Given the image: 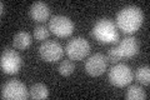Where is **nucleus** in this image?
<instances>
[{
	"instance_id": "1",
	"label": "nucleus",
	"mask_w": 150,
	"mask_h": 100,
	"mask_svg": "<svg viewBox=\"0 0 150 100\" xmlns=\"http://www.w3.org/2000/svg\"><path fill=\"white\" fill-rule=\"evenodd\" d=\"M144 15L139 6L129 5L118 13L116 15V28L125 34H134L143 25Z\"/></svg>"
},
{
	"instance_id": "2",
	"label": "nucleus",
	"mask_w": 150,
	"mask_h": 100,
	"mask_svg": "<svg viewBox=\"0 0 150 100\" xmlns=\"http://www.w3.org/2000/svg\"><path fill=\"white\" fill-rule=\"evenodd\" d=\"M91 35L103 44H115L119 40V31L115 23L110 19H100L94 24Z\"/></svg>"
},
{
	"instance_id": "3",
	"label": "nucleus",
	"mask_w": 150,
	"mask_h": 100,
	"mask_svg": "<svg viewBox=\"0 0 150 100\" xmlns=\"http://www.w3.org/2000/svg\"><path fill=\"white\" fill-rule=\"evenodd\" d=\"M29 96V89L19 80L11 79L1 85V99L4 100H26Z\"/></svg>"
},
{
	"instance_id": "4",
	"label": "nucleus",
	"mask_w": 150,
	"mask_h": 100,
	"mask_svg": "<svg viewBox=\"0 0 150 100\" xmlns=\"http://www.w3.org/2000/svg\"><path fill=\"white\" fill-rule=\"evenodd\" d=\"M108 78H109L111 85H114L116 88H124L133 82L134 74L130 66H128L126 64H115L109 70Z\"/></svg>"
},
{
	"instance_id": "5",
	"label": "nucleus",
	"mask_w": 150,
	"mask_h": 100,
	"mask_svg": "<svg viewBox=\"0 0 150 100\" xmlns=\"http://www.w3.org/2000/svg\"><path fill=\"white\" fill-rule=\"evenodd\" d=\"M23 60L20 54L14 49H4L0 58V66L5 74L15 75L21 69Z\"/></svg>"
},
{
	"instance_id": "6",
	"label": "nucleus",
	"mask_w": 150,
	"mask_h": 100,
	"mask_svg": "<svg viewBox=\"0 0 150 100\" xmlns=\"http://www.w3.org/2000/svg\"><path fill=\"white\" fill-rule=\"evenodd\" d=\"M65 53L70 60H83L90 53V44L84 38H74L65 46Z\"/></svg>"
},
{
	"instance_id": "7",
	"label": "nucleus",
	"mask_w": 150,
	"mask_h": 100,
	"mask_svg": "<svg viewBox=\"0 0 150 100\" xmlns=\"http://www.w3.org/2000/svg\"><path fill=\"white\" fill-rule=\"evenodd\" d=\"M74 23L68 16L55 15L49 21V30L59 38H68L74 33Z\"/></svg>"
},
{
	"instance_id": "8",
	"label": "nucleus",
	"mask_w": 150,
	"mask_h": 100,
	"mask_svg": "<svg viewBox=\"0 0 150 100\" xmlns=\"http://www.w3.org/2000/svg\"><path fill=\"white\" fill-rule=\"evenodd\" d=\"M39 54L41 59L48 63H55L63 58L64 49L63 46L54 40H46L39 48Z\"/></svg>"
},
{
	"instance_id": "9",
	"label": "nucleus",
	"mask_w": 150,
	"mask_h": 100,
	"mask_svg": "<svg viewBox=\"0 0 150 100\" xmlns=\"http://www.w3.org/2000/svg\"><path fill=\"white\" fill-rule=\"evenodd\" d=\"M108 68V59L104 54L96 53L89 56L85 61V71L91 77H100Z\"/></svg>"
},
{
	"instance_id": "10",
	"label": "nucleus",
	"mask_w": 150,
	"mask_h": 100,
	"mask_svg": "<svg viewBox=\"0 0 150 100\" xmlns=\"http://www.w3.org/2000/svg\"><path fill=\"white\" fill-rule=\"evenodd\" d=\"M118 49V53L120 54L121 59L123 58H133L139 53V43L138 40L133 36H128L123 39L119 45L116 46Z\"/></svg>"
},
{
	"instance_id": "11",
	"label": "nucleus",
	"mask_w": 150,
	"mask_h": 100,
	"mask_svg": "<svg viewBox=\"0 0 150 100\" xmlns=\"http://www.w3.org/2000/svg\"><path fill=\"white\" fill-rule=\"evenodd\" d=\"M29 14L30 18L34 21L38 23H45L46 20H49L50 16V9L43 1H36L34 3L29 9Z\"/></svg>"
},
{
	"instance_id": "12",
	"label": "nucleus",
	"mask_w": 150,
	"mask_h": 100,
	"mask_svg": "<svg viewBox=\"0 0 150 100\" xmlns=\"http://www.w3.org/2000/svg\"><path fill=\"white\" fill-rule=\"evenodd\" d=\"M31 35L26 31H19L14 35L13 39V45L15 49L19 50H25L31 45Z\"/></svg>"
},
{
	"instance_id": "13",
	"label": "nucleus",
	"mask_w": 150,
	"mask_h": 100,
	"mask_svg": "<svg viewBox=\"0 0 150 100\" xmlns=\"http://www.w3.org/2000/svg\"><path fill=\"white\" fill-rule=\"evenodd\" d=\"M29 95L31 99H46L49 96V89L45 84L36 83L29 89Z\"/></svg>"
},
{
	"instance_id": "14",
	"label": "nucleus",
	"mask_w": 150,
	"mask_h": 100,
	"mask_svg": "<svg viewBox=\"0 0 150 100\" xmlns=\"http://www.w3.org/2000/svg\"><path fill=\"white\" fill-rule=\"evenodd\" d=\"M125 99L126 100H144V99H146V94L138 85H130L128 91L125 94Z\"/></svg>"
},
{
	"instance_id": "15",
	"label": "nucleus",
	"mask_w": 150,
	"mask_h": 100,
	"mask_svg": "<svg viewBox=\"0 0 150 100\" xmlns=\"http://www.w3.org/2000/svg\"><path fill=\"white\" fill-rule=\"evenodd\" d=\"M135 79L138 80L140 84L143 85H149L150 84V69L148 65L140 66L135 71Z\"/></svg>"
},
{
	"instance_id": "16",
	"label": "nucleus",
	"mask_w": 150,
	"mask_h": 100,
	"mask_svg": "<svg viewBox=\"0 0 150 100\" xmlns=\"http://www.w3.org/2000/svg\"><path fill=\"white\" fill-rule=\"evenodd\" d=\"M74 69H75V65L71 60H63L62 63L58 65V71L60 73V75L63 77H69L74 73Z\"/></svg>"
},
{
	"instance_id": "17",
	"label": "nucleus",
	"mask_w": 150,
	"mask_h": 100,
	"mask_svg": "<svg viewBox=\"0 0 150 100\" xmlns=\"http://www.w3.org/2000/svg\"><path fill=\"white\" fill-rule=\"evenodd\" d=\"M50 35V30L44 25H39L34 29V38L39 41H44Z\"/></svg>"
},
{
	"instance_id": "18",
	"label": "nucleus",
	"mask_w": 150,
	"mask_h": 100,
	"mask_svg": "<svg viewBox=\"0 0 150 100\" xmlns=\"http://www.w3.org/2000/svg\"><path fill=\"white\" fill-rule=\"evenodd\" d=\"M106 59H108V61H109V63H112V64H118L119 61L121 60V56H120V54L118 53V49H116V46L111 48V49L108 51Z\"/></svg>"
},
{
	"instance_id": "19",
	"label": "nucleus",
	"mask_w": 150,
	"mask_h": 100,
	"mask_svg": "<svg viewBox=\"0 0 150 100\" xmlns=\"http://www.w3.org/2000/svg\"><path fill=\"white\" fill-rule=\"evenodd\" d=\"M0 5H1V15H4V3H1Z\"/></svg>"
}]
</instances>
